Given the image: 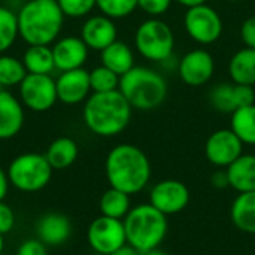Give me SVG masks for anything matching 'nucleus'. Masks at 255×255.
Masks as SVG:
<instances>
[{
	"label": "nucleus",
	"instance_id": "nucleus-1",
	"mask_svg": "<svg viewBox=\"0 0 255 255\" xmlns=\"http://www.w3.org/2000/svg\"><path fill=\"white\" fill-rule=\"evenodd\" d=\"M105 173L112 188L130 196L146 188L151 181V163L148 155L131 143L114 146L105 161Z\"/></svg>",
	"mask_w": 255,
	"mask_h": 255
},
{
	"label": "nucleus",
	"instance_id": "nucleus-2",
	"mask_svg": "<svg viewBox=\"0 0 255 255\" xmlns=\"http://www.w3.org/2000/svg\"><path fill=\"white\" fill-rule=\"evenodd\" d=\"M131 106L120 90L93 93L84 105L82 117L87 128L100 137L123 133L131 120Z\"/></svg>",
	"mask_w": 255,
	"mask_h": 255
},
{
	"label": "nucleus",
	"instance_id": "nucleus-3",
	"mask_svg": "<svg viewBox=\"0 0 255 255\" xmlns=\"http://www.w3.org/2000/svg\"><path fill=\"white\" fill-rule=\"evenodd\" d=\"M19 36L28 45L52 43L64 22L57 0H28L16 13Z\"/></svg>",
	"mask_w": 255,
	"mask_h": 255
},
{
	"label": "nucleus",
	"instance_id": "nucleus-4",
	"mask_svg": "<svg viewBox=\"0 0 255 255\" xmlns=\"http://www.w3.org/2000/svg\"><path fill=\"white\" fill-rule=\"evenodd\" d=\"M127 245L139 253L158 248L167 236V215L161 214L151 203H142L130 209L123 220Z\"/></svg>",
	"mask_w": 255,
	"mask_h": 255
},
{
	"label": "nucleus",
	"instance_id": "nucleus-5",
	"mask_svg": "<svg viewBox=\"0 0 255 255\" xmlns=\"http://www.w3.org/2000/svg\"><path fill=\"white\" fill-rule=\"evenodd\" d=\"M118 90L133 109L152 111L163 105L167 97V82L155 70L134 66L120 78Z\"/></svg>",
	"mask_w": 255,
	"mask_h": 255
},
{
	"label": "nucleus",
	"instance_id": "nucleus-6",
	"mask_svg": "<svg viewBox=\"0 0 255 255\" xmlns=\"http://www.w3.org/2000/svg\"><path fill=\"white\" fill-rule=\"evenodd\" d=\"M52 170L45 154L25 152L15 157L6 172L10 185L18 191L37 193L46 188L52 178Z\"/></svg>",
	"mask_w": 255,
	"mask_h": 255
},
{
	"label": "nucleus",
	"instance_id": "nucleus-7",
	"mask_svg": "<svg viewBox=\"0 0 255 255\" xmlns=\"http://www.w3.org/2000/svg\"><path fill=\"white\" fill-rule=\"evenodd\" d=\"M136 49L142 57L151 61H166L172 57L175 36L172 28L158 18L143 21L134 34Z\"/></svg>",
	"mask_w": 255,
	"mask_h": 255
},
{
	"label": "nucleus",
	"instance_id": "nucleus-8",
	"mask_svg": "<svg viewBox=\"0 0 255 255\" xmlns=\"http://www.w3.org/2000/svg\"><path fill=\"white\" fill-rule=\"evenodd\" d=\"M188 36L202 45H211L221 37L223 19L220 13L206 3L188 7L184 16Z\"/></svg>",
	"mask_w": 255,
	"mask_h": 255
},
{
	"label": "nucleus",
	"instance_id": "nucleus-9",
	"mask_svg": "<svg viewBox=\"0 0 255 255\" xmlns=\"http://www.w3.org/2000/svg\"><path fill=\"white\" fill-rule=\"evenodd\" d=\"M87 242L90 248L100 255H109L127 245L126 229L123 220L100 215L87 230Z\"/></svg>",
	"mask_w": 255,
	"mask_h": 255
},
{
	"label": "nucleus",
	"instance_id": "nucleus-10",
	"mask_svg": "<svg viewBox=\"0 0 255 255\" xmlns=\"http://www.w3.org/2000/svg\"><path fill=\"white\" fill-rule=\"evenodd\" d=\"M19 100L33 112L49 111L58 100L55 79L51 75L27 73L19 84Z\"/></svg>",
	"mask_w": 255,
	"mask_h": 255
},
{
	"label": "nucleus",
	"instance_id": "nucleus-11",
	"mask_svg": "<svg viewBox=\"0 0 255 255\" xmlns=\"http://www.w3.org/2000/svg\"><path fill=\"white\" fill-rule=\"evenodd\" d=\"M149 203L167 217L176 215L188 206L190 190L178 179H164L151 188Z\"/></svg>",
	"mask_w": 255,
	"mask_h": 255
},
{
	"label": "nucleus",
	"instance_id": "nucleus-12",
	"mask_svg": "<svg viewBox=\"0 0 255 255\" xmlns=\"http://www.w3.org/2000/svg\"><path fill=\"white\" fill-rule=\"evenodd\" d=\"M242 154L244 143L232 128L214 131L205 145V155L208 161L220 169H227Z\"/></svg>",
	"mask_w": 255,
	"mask_h": 255
},
{
	"label": "nucleus",
	"instance_id": "nucleus-13",
	"mask_svg": "<svg viewBox=\"0 0 255 255\" xmlns=\"http://www.w3.org/2000/svg\"><path fill=\"white\" fill-rule=\"evenodd\" d=\"M214 70V57L205 49L190 51L178 63V73L181 79L190 87L205 85L212 78Z\"/></svg>",
	"mask_w": 255,
	"mask_h": 255
},
{
	"label": "nucleus",
	"instance_id": "nucleus-14",
	"mask_svg": "<svg viewBox=\"0 0 255 255\" xmlns=\"http://www.w3.org/2000/svg\"><path fill=\"white\" fill-rule=\"evenodd\" d=\"M58 100L64 105H78L90 97V72L84 67L61 72L55 81Z\"/></svg>",
	"mask_w": 255,
	"mask_h": 255
},
{
	"label": "nucleus",
	"instance_id": "nucleus-15",
	"mask_svg": "<svg viewBox=\"0 0 255 255\" xmlns=\"http://www.w3.org/2000/svg\"><path fill=\"white\" fill-rule=\"evenodd\" d=\"M118 30L114 19L106 15L90 16L81 28V39L88 46V49L103 51L106 46L117 40Z\"/></svg>",
	"mask_w": 255,
	"mask_h": 255
},
{
	"label": "nucleus",
	"instance_id": "nucleus-16",
	"mask_svg": "<svg viewBox=\"0 0 255 255\" xmlns=\"http://www.w3.org/2000/svg\"><path fill=\"white\" fill-rule=\"evenodd\" d=\"M52 55L55 69H58L60 72L81 69L88 58V46L81 37L66 36L54 43Z\"/></svg>",
	"mask_w": 255,
	"mask_h": 255
},
{
	"label": "nucleus",
	"instance_id": "nucleus-17",
	"mask_svg": "<svg viewBox=\"0 0 255 255\" xmlns=\"http://www.w3.org/2000/svg\"><path fill=\"white\" fill-rule=\"evenodd\" d=\"M36 233L37 239L46 247H61L72 235V223L66 215L51 212L39 218L36 224Z\"/></svg>",
	"mask_w": 255,
	"mask_h": 255
},
{
	"label": "nucleus",
	"instance_id": "nucleus-18",
	"mask_svg": "<svg viewBox=\"0 0 255 255\" xmlns=\"http://www.w3.org/2000/svg\"><path fill=\"white\" fill-rule=\"evenodd\" d=\"M24 105L7 90L0 91V140L15 137L24 126Z\"/></svg>",
	"mask_w": 255,
	"mask_h": 255
},
{
	"label": "nucleus",
	"instance_id": "nucleus-19",
	"mask_svg": "<svg viewBox=\"0 0 255 255\" xmlns=\"http://www.w3.org/2000/svg\"><path fill=\"white\" fill-rule=\"evenodd\" d=\"M226 170L229 175V184L235 191H255V155L242 154Z\"/></svg>",
	"mask_w": 255,
	"mask_h": 255
},
{
	"label": "nucleus",
	"instance_id": "nucleus-20",
	"mask_svg": "<svg viewBox=\"0 0 255 255\" xmlns=\"http://www.w3.org/2000/svg\"><path fill=\"white\" fill-rule=\"evenodd\" d=\"M230 218L241 232L255 235V191L239 193L232 203Z\"/></svg>",
	"mask_w": 255,
	"mask_h": 255
},
{
	"label": "nucleus",
	"instance_id": "nucleus-21",
	"mask_svg": "<svg viewBox=\"0 0 255 255\" xmlns=\"http://www.w3.org/2000/svg\"><path fill=\"white\" fill-rule=\"evenodd\" d=\"M100 57L102 64L115 72L118 76H123L134 67V55L131 48L120 40H115L103 51H100Z\"/></svg>",
	"mask_w": 255,
	"mask_h": 255
},
{
	"label": "nucleus",
	"instance_id": "nucleus-22",
	"mask_svg": "<svg viewBox=\"0 0 255 255\" xmlns=\"http://www.w3.org/2000/svg\"><path fill=\"white\" fill-rule=\"evenodd\" d=\"M78 154H79L78 143L72 137L63 136L51 142V145L45 152V157L54 170H63L70 167L76 161Z\"/></svg>",
	"mask_w": 255,
	"mask_h": 255
},
{
	"label": "nucleus",
	"instance_id": "nucleus-23",
	"mask_svg": "<svg viewBox=\"0 0 255 255\" xmlns=\"http://www.w3.org/2000/svg\"><path fill=\"white\" fill-rule=\"evenodd\" d=\"M229 73L235 84L242 85H255V49L244 48L238 51L230 63H229Z\"/></svg>",
	"mask_w": 255,
	"mask_h": 255
},
{
	"label": "nucleus",
	"instance_id": "nucleus-24",
	"mask_svg": "<svg viewBox=\"0 0 255 255\" xmlns=\"http://www.w3.org/2000/svg\"><path fill=\"white\" fill-rule=\"evenodd\" d=\"M22 64L27 73L51 75L55 69L52 48L49 45H28L22 55Z\"/></svg>",
	"mask_w": 255,
	"mask_h": 255
},
{
	"label": "nucleus",
	"instance_id": "nucleus-25",
	"mask_svg": "<svg viewBox=\"0 0 255 255\" xmlns=\"http://www.w3.org/2000/svg\"><path fill=\"white\" fill-rule=\"evenodd\" d=\"M100 214L109 218L115 220H124L126 215L131 209V202H130V194L117 190V188H109L106 190L99 202Z\"/></svg>",
	"mask_w": 255,
	"mask_h": 255
},
{
	"label": "nucleus",
	"instance_id": "nucleus-26",
	"mask_svg": "<svg viewBox=\"0 0 255 255\" xmlns=\"http://www.w3.org/2000/svg\"><path fill=\"white\" fill-rule=\"evenodd\" d=\"M244 145H255V105L239 108L232 114V127Z\"/></svg>",
	"mask_w": 255,
	"mask_h": 255
},
{
	"label": "nucleus",
	"instance_id": "nucleus-27",
	"mask_svg": "<svg viewBox=\"0 0 255 255\" xmlns=\"http://www.w3.org/2000/svg\"><path fill=\"white\" fill-rule=\"evenodd\" d=\"M27 76V70L22 64V60L16 57L0 54V87L4 90L9 87L19 85Z\"/></svg>",
	"mask_w": 255,
	"mask_h": 255
},
{
	"label": "nucleus",
	"instance_id": "nucleus-28",
	"mask_svg": "<svg viewBox=\"0 0 255 255\" xmlns=\"http://www.w3.org/2000/svg\"><path fill=\"white\" fill-rule=\"evenodd\" d=\"M19 36L18 16L9 7L0 6V54H4Z\"/></svg>",
	"mask_w": 255,
	"mask_h": 255
},
{
	"label": "nucleus",
	"instance_id": "nucleus-29",
	"mask_svg": "<svg viewBox=\"0 0 255 255\" xmlns=\"http://www.w3.org/2000/svg\"><path fill=\"white\" fill-rule=\"evenodd\" d=\"M120 78L106 66H97L90 72V85L93 93H109L120 87Z\"/></svg>",
	"mask_w": 255,
	"mask_h": 255
},
{
	"label": "nucleus",
	"instance_id": "nucleus-30",
	"mask_svg": "<svg viewBox=\"0 0 255 255\" xmlns=\"http://www.w3.org/2000/svg\"><path fill=\"white\" fill-rule=\"evenodd\" d=\"M209 102L214 106V109H217L218 112L233 114L238 109L236 99H235V85L224 82L214 87L209 94Z\"/></svg>",
	"mask_w": 255,
	"mask_h": 255
},
{
	"label": "nucleus",
	"instance_id": "nucleus-31",
	"mask_svg": "<svg viewBox=\"0 0 255 255\" xmlns=\"http://www.w3.org/2000/svg\"><path fill=\"white\" fill-rule=\"evenodd\" d=\"M96 6L103 15L115 19L133 13L137 7V0H96Z\"/></svg>",
	"mask_w": 255,
	"mask_h": 255
},
{
	"label": "nucleus",
	"instance_id": "nucleus-32",
	"mask_svg": "<svg viewBox=\"0 0 255 255\" xmlns=\"http://www.w3.org/2000/svg\"><path fill=\"white\" fill-rule=\"evenodd\" d=\"M64 16L82 18L96 7V0H57Z\"/></svg>",
	"mask_w": 255,
	"mask_h": 255
},
{
	"label": "nucleus",
	"instance_id": "nucleus-33",
	"mask_svg": "<svg viewBox=\"0 0 255 255\" xmlns=\"http://www.w3.org/2000/svg\"><path fill=\"white\" fill-rule=\"evenodd\" d=\"M170 3L172 0H137V7L142 9L146 15L157 18L169 10Z\"/></svg>",
	"mask_w": 255,
	"mask_h": 255
},
{
	"label": "nucleus",
	"instance_id": "nucleus-34",
	"mask_svg": "<svg viewBox=\"0 0 255 255\" xmlns=\"http://www.w3.org/2000/svg\"><path fill=\"white\" fill-rule=\"evenodd\" d=\"M235 99H236V106L245 108L255 105V91L251 85H242V84H235Z\"/></svg>",
	"mask_w": 255,
	"mask_h": 255
},
{
	"label": "nucleus",
	"instance_id": "nucleus-35",
	"mask_svg": "<svg viewBox=\"0 0 255 255\" xmlns=\"http://www.w3.org/2000/svg\"><path fill=\"white\" fill-rule=\"evenodd\" d=\"M16 255H48V247L39 239H27L18 247Z\"/></svg>",
	"mask_w": 255,
	"mask_h": 255
},
{
	"label": "nucleus",
	"instance_id": "nucleus-36",
	"mask_svg": "<svg viewBox=\"0 0 255 255\" xmlns=\"http://www.w3.org/2000/svg\"><path fill=\"white\" fill-rule=\"evenodd\" d=\"M15 227V214L9 205L0 202V235H7Z\"/></svg>",
	"mask_w": 255,
	"mask_h": 255
},
{
	"label": "nucleus",
	"instance_id": "nucleus-37",
	"mask_svg": "<svg viewBox=\"0 0 255 255\" xmlns=\"http://www.w3.org/2000/svg\"><path fill=\"white\" fill-rule=\"evenodd\" d=\"M241 37L247 48L255 49V16H250L241 27Z\"/></svg>",
	"mask_w": 255,
	"mask_h": 255
},
{
	"label": "nucleus",
	"instance_id": "nucleus-38",
	"mask_svg": "<svg viewBox=\"0 0 255 255\" xmlns=\"http://www.w3.org/2000/svg\"><path fill=\"white\" fill-rule=\"evenodd\" d=\"M211 182H212L214 188H217V190H226V188H229V187H230V184H229V175H227V170H223V169L217 170V172L212 175Z\"/></svg>",
	"mask_w": 255,
	"mask_h": 255
},
{
	"label": "nucleus",
	"instance_id": "nucleus-39",
	"mask_svg": "<svg viewBox=\"0 0 255 255\" xmlns=\"http://www.w3.org/2000/svg\"><path fill=\"white\" fill-rule=\"evenodd\" d=\"M9 187H10V182H9L7 172L0 166V202H3L4 197L7 196Z\"/></svg>",
	"mask_w": 255,
	"mask_h": 255
},
{
	"label": "nucleus",
	"instance_id": "nucleus-40",
	"mask_svg": "<svg viewBox=\"0 0 255 255\" xmlns=\"http://www.w3.org/2000/svg\"><path fill=\"white\" fill-rule=\"evenodd\" d=\"M109 255H142V253H139L137 250H134L130 245H124V247H121L120 250H117L115 253Z\"/></svg>",
	"mask_w": 255,
	"mask_h": 255
},
{
	"label": "nucleus",
	"instance_id": "nucleus-41",
	"mask_svg": "<svg viewBox=\"0 0 255 255\" xmlns=\"http://www.w3.org/2000/svg\"><path fill=\"white\" fill-rule=\"evenodd\" d=\"M176 1L185 7H193V6H199V4L206 3V0H176Z\"/></svg>",
	"mask_w": 255,
	"mask_h": 255
},
{
	"label": "nucleus",
	"instance_id": "nucleus-42",
	"mask_svg": "<svg viewBox=\"0 0 255 255\" xmlns=\"http://www.w3.org/2000/svg\"><path fill=\"white\" fill-rule=\"evenodd\" d=\"M142 255H169L166 251H163L160 247L158 248H154V250H149V251H146V253H143Z\"/></svg>",
	"mask_w": 255,
	"mask_h": 255
},
{
	"label": "nucleus",
	"instance_id": "nucleus-43",
	"mask_svg": "<svg viewBox=\"0 0 255 255\" xmlns=\"http://www.w3.org/2000/svg\"><path fill=\"white\" fill-rule=\"evenodd\" d=\"M3 248H4V241H3V235H0V255L3 253Z\"/></svg>",
	"mask_w": 255,
	"mask_h": 255
},
{
	"label": "nucleus",
	"instance_id": "nucleus-44",
	"mask_svg": "<svg viewBox=\"0 0 255 255\" xmlns=\"http://www.w3.org/2000/svg\"><path fill=\"white\" fill-rule=\"evenodd\" d=\"M1 90H4V88H3V87H0V91H1Z\"/></svg>",
	"mask_w": 255,
	"mask_h": 255
}]
</instances>
